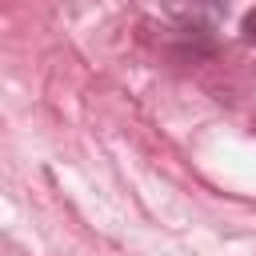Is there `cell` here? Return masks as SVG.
I'll list each match as a JSON object with an SVG mask.
<instances>
[{"instance_id": "1", "label": "cell", "mask_w": 256, "mask_h": 256, "mask_svg": "<svg viewBox=\"0 0 256 256\" xmlns=\"http://www.w3.org/2000/svg\"><path fill=\"white\" fill-rule=\"evenodd\" d=\"M168 16L180 24V36L212 44V32L228 16V0H164Z\"/></svg>"}, {"instance_id": "2", "label": "cell", "mask_w": 256, "mask_h": 256, "mask_svg": "<svg viewBox=\"0 0 256 256\" xmlns=\"http://www.w3.org/2000/svg\"><path fill=\"white\" fill-rule=\"evenodd\" d=\"M240 40H244V44H256V8L244 12V20H240Z\"/></svg>"}]
</instances>
